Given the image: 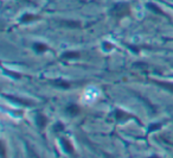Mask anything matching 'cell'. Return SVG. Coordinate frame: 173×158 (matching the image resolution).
Wrapping results in <instances>:
<instances>
[{
  "mask_svg": "<svg viewBox=\"0 0 173 158\" xmlns=\"http://www.w3.org/2000/svg\"><path fill=\"white\" fill-rule=\"evenodd\" d=\"M36 19H39V17H38V15H24L21 17V22H24V23L32 22V20H36Z\"/></svg>",
  "mask_w": 173,
  "mask_h": 158,
  "instance_id": "obj_11",
  "label": "cell"
},
{
  "mask_svg": "<svg viewBox=\"0 0 173 158\" xmlns=\"http://www.w3.org/2000/svg\"><path fill=\"white\" fill-rule=\"evenodd\" d=\"M103 46H104V49H107V50H110V49H113V48H114V45H113V44H109L108 42H104V43H103Z\"/></svg>",
  "mask_w": 173,
  "mask_h": 158,
  "instance_id": "obj_16",
  "label": "cell"
},
{
  "mask_svg": "<svg viewBox=\"0 0 173 158\" xmlns=\"http://www.w3.org/2000/svg\"><path fill=\"white\" fill-rule=\"evenodd\" d=\"M34 49H36L38 52H43V51H46V50L49 49V46H46V45L43 43H36L34 44Z\"/></svg>",
  "mask_w": 173,
  "mask_h": 158,
  "instance_id": "obj_12",
  "label": "cell"
},
{
  "mask_svg": "<svg viewBox=\"0 0 173 158\" xmlns=\"http://www.w3.org/2000/svg\"><path fill=\"white\" fill-rule=\"evenodd\" d=\"M64 129V125L62 124V123H58V124H56L55 126H54V131L55 132H60V131H63Z\"/></svg>",
  "mask_w": 173,
  "mask_h": 158,
  "instance_id": "obj_14",
  "label": "cell"
},
{
  "mask_svg": "<svg viewBox=\"0 0 173 158\" xmlns=\"http://www.w3.org/2000/svg\"><path fill=\"white\" fill-rule=\"evenodd\" d=\"M67 112L70 115H77L80 113V108H78V106H76V105H69V106L67 107Z\"/></svg>",
  "mask_w": 173,
  "mask_h": 158,
  "instance_id": "obj_8",
  "label": "cell"
},
{
  "mask_svg": "<svg viewBox=\"0 0 173 158\" xmlns=\"http://www.w3.org/2000/svg\"><path fill=\"white\" fill-rule=\"evenodd\" d=\"M160 124H154L153 126H149V129H148V131H154V129H160Z\"/></svg>",
  "mask_w": 173,
  "mask_h": 158,
  "instance_id": "obj_17",
  "label": "cell"
},
{
  "mask_svg": "<svg viewBox=\"0 0 173 158\" xmlns=\"http://www.w3.org/2000/svg\"><path fill=\"white\" fill-rule=\"evenodd\" d=\"M7 99H10V100L15 101V102H18V103H21V105H24V106H29V105H32V102L29 100H24V99H18V98H15V96H12V95H8L7 96Z\"/></svg>",
  "mask_w": 173,
  "mask_h": 158,
  "instance_id": "obj_9",
  "label": "cell"
},
{
  "mask_svg": "<svg viewBox=\"0 0 173 158\" xmlns=\"http://www.w3.org/2000/svg\"><path fill=\"white\" fill-rule=\"evenodd\" d=\"M60 143L63 145V147H64V150L67 151V153H70L72 156H75V150H73V146H72V144L68 140V139H65V138H62L60 139Z\"/></svg>",
  "mask_w": 173,
  "mask_h": 158,
  "instance_id": "obj_2",
  "label": "cell"
},
{
  "mask_svg": "<svg viewBox=\"0 0 173 158\" xmlns=\"http://www.w3.org/2000/svg\"><path fill=\"white\" fill-rule=\"evenodd\" d=\"M1 155H2V157H5V147H4L2 143H1Z\"/></svg>",
  "mask_w": 173,
  "mask_h": 158,
  "instance_id": "obj_18",
  "label": "cell"
},
{
  "mask_svg": "<svg viewBox=\"0 0 173 158\" xmlns=\"http://www.w3.org/2000/svg\"><path fill=\"white\" fill-rule=\"evenodd\" d=\"M60 24L64 25V26H67V28H72V29H76V28L81 26V23L76 22V20H62Z\"/></svg>",
  "mask_w": 173,
  "mask_h": 158,
  "instance_id": "obj_5",
  "label": "cell"
},
{
  "mask_svg": "<svg viewBox=\"0 0 173 158\" xmlns=\"http://www.w3.org/2000/svg\"><path fill=\"white\" fill-rule=\"evenodd\" d=\"M154 83H157L158 86L162 87L167 90H170L171 93H173V83H170V82H164V81H153Z\"/></svg>",
  "mask_w": 173,
  "mask_h": 158,
  "instance_id": "obj_7",
  "label": "cell"
},
{
  "mask_svg": "<svg viewBox=\"0 0 173 158\" xmlns=\"http://www.w3.org/2000/svg\"><path fill=\"white\" fill-rule=\"evenodd\" d=\"M37 124H38V126L41 127V129H44L45 127V125L47 124V119H46V116L43 114H37Z\"/></svg>",
  "mask_w": 173,
  "mask_h": 158,
  "instance_id": "obj_6",
  "label": "cell"
},
{
  "mask_svg": "<svg viewBox=\"0 0 173 158\" xmlns=\"http://www.w3.org/2000/svg\"><path fill=\"white\" fill-rule=\"evenodd\" d=\"M5 72H6V74H8V75L15 76V79H20V77H21V75H20V74H15V72H7L6 69H5Z\"/></svg>",
  "mask_w": 173,
  "mask_h": 158,
  "instance_id": "obj_15",
  "label": "cell"
},
{
  "mask_svg": "<svg viewBox=\"0 0 173 158\" xmlns=\"http://www.w3.org/2000/svg\"><path fill=\"white\" fill-rule=\"evenodd\" d=\"M77 57H80V54L76 52V51H68V52H65V54L62 55V58H64V59H71V58H77Z\"/></svg>",
  "mask_w": 173,
  "mask_h": 158,
  "instance_id": "obj_10",
  "label": "cell"
},
{
  "mask_svg": "<svg viewBox=\"0 0 173 158\" xmlns=\"http://www.w3.org/2000/svg\"><path fill=\"white\" fill-rule=\"evenodd\" d=\"M115 118L119 120V121H126V120H128V119H135L134 118V115H130L128 113H126V112H123V111H120V109H117L115 113Z\"/></svg>",
  "mask_w": 173,
  "mask_h": 158,
  "instance_id": "obj_3",
  "label": "cell"
},
{
  "mask_svg": "<svg viewBox=\"0 0 173 158\" xmlns=\"http://www.w3.org/2000/svg\"><path fill=\"white\" fill-rule=\"evenodd\" d=\"M130 13V6L127 2H119L114 5V7L110 10V15L116 19H121L123 17H127Z\"/></svg>",
  "mask_w": 173,
  "mask_h": 158,
  "instance_id": "obj_1",
  "label": "cell"
},
{
  "mask_svg": "<svg viewBox=\"0 0 173 158\" xmlns=\"http://www.w3.org/2000/svg\"><path fill=\"white\" fill-rule=\"evenodd\" d=\"M151 11H153L154 13H157V15H162V17H167V15L165 13V12H162V10L160 8V7H158L155 4H152V2H148L147 5H146Z\"/></svg>",
  "mask_w": 173,
  "mask_h": 158,
  "instance_id": "obj_4",
  "label": "cell"
},
{
  "mask_svg": "<svg viewBox=\"0 0 173 158\" xmlns=\"http://www.w3.org/2000/svg\"><path fill=\"white\" fill-rule=\"evenodd\" d=\"M54 83L57 87H62V88H69V87H70V83H68V82H65V81H62V80H57V81H55Z\"/></svg>",
  "mask_w": 173,
  "mask_h": 158,
  "instance_id": "obj_13",
  "label": "cell"
}]
</instances>
